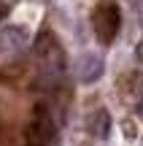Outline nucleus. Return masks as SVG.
I'll use <instances>...</instances> for the list:
<instances>
[{"instance_id":"nucleus-1","label":"nucleus","mask_w":143,"mask_h":146,"mask_svg":"<svg viewBox=\"0 0 143 146\" xmlns=\"http://www.w3.org/2000/svg\"><path fill=\"white\" fill-rule=\"evenodd\" d=\"M92 25H95V33L103 43H113L119 27H122V14H119V5L113 3H103L97 5L95 16H92Z\"/></svg>"},{"instance_id":"nucleus-4","label":"nucleus","mask_w":143,"mask_h":146,"mask_svg":"<svg viewBox=\"0 0 143 146\" xmlns=\"http://www.w3.org/2000/svg\"><path fill=\"white\" fill-rule=\"evenodd\" d=\"M100 76H103V60L97 57V54H84L81 62H78V78L84 84H92Z\"/></svg>"},{"instance_id":"nucleus-3","label":"nucleus","mask_w":143,"mask_h":146,"mask_svg":"<svg viewBox=\"0 0 143 146\" xmlns=\"http://www.w3.org/2000/svg\"><path fill=\"white\" fill-rule=\"evenodd\" d=\"M27 46V30L22 25H5L0 30V54H16Z\"/></svg>"},{"instance_id":"nucleus-2","label":"nucleus","mask_w":143,"mask_h":146,"mask_svg":"<svg viewBox=\"0 0 143 146\" xmlns=\"http://www.w3.org/2000/svg\"><path fill=\"white\" fill-rule=\"evenodd\" d=\"M51 135H54V122H51V116L43 111V106H38L32 122L24 130V143L27 146H46L51 141Z\"/></svg>"},{"instance_id":"nucleus-7","label":"nucleus","mask_w":143,"mask_h":146,"mask_svg":"<svg viewBox=\"0 0 143 146\" xmlns=\"http://www.w3.org/2000/svg\"><path fill=\"white\" fill-rule=\"evenodd\" d=\"M140 114H143V103H140Z\"/></svg>"},{"instance_id":"nucleus-5","label":"nucleus","mask_w":143,"mask_h":146,"mask_svg":"<svg viewBox=\"0 0 143 146\" xmlns=\"http://www.w3.org/2000/svg\"><path fill=\"white\" fill-rule=\"evenodd\" d=\"M92 130H95L97 138H108V133H111V119H108V111H97V114H95Z\"/></svg>"},{"instance_id":"nucleus-6","label":"nucleus","mask_w":143,"mask_h":146,"mask_svg":"<svg viewBox=\"0 0 143 146\" xmlns=\"http://www.w3.org/2000/svg\"><path fill=\"white\" fill-rule=\"evenodd\" d=\"M5 14H8V5H5V3H0V19H3Z\"/></svg>"}]
</instances>
